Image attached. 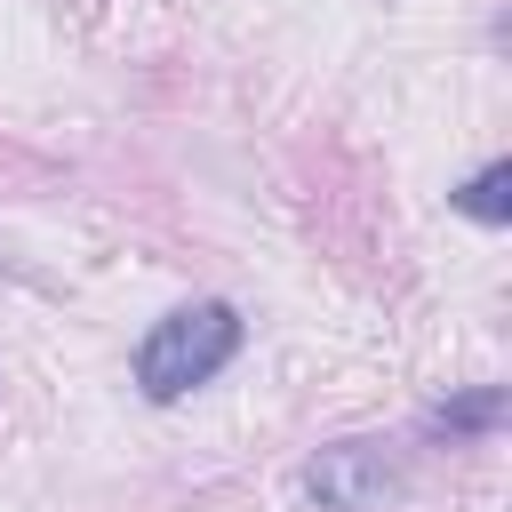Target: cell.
Returning a JSON list of instances; mask_svg holds the SVG:
<instances>
[{
	"label": "cell",
	"mask_w": 512,
	"mask_h": 512,
	"mask_svg": "<svg viewBox=\"0 0 512 512\" xmlns=\"http://www.w3.org/2000/svg\"><path fill=\"white\" fill-rule=\"evenodd\" d=\"M504 416H512V392H504V384H472V392L440 400V408L424 416V432H432V440H480V432H496Z\"/></svg>",
	"instance_id": "3957f363"
},
{
	"label": "cell",
	"mask_w": 512,
	"mask_h": 512,
	"mask_svg": "<svg viewBox=\"0 0 512 512\" xmlns=\"http://www.w3.org/2000/svg\"><path fill=\"white\" fill-rule=\"evenodd\" d=\"M240 312L224 296H200V304H176L168 320H152V336L136 344V384L144 400H184L192 384H208L216 368H232L240 352Z\"/></svg>",
	"instance_id": "6da1fadb"
},
{
	"label": "cell",
	"mask_w": 512,
	"mask_h": 512,
	"mask_svg": "<svg viewBox=\"0 0 512 512\" xmlns=\"http://www.w3.org/2000/svg\"><path fill=\"white\" fill-rule=\"evenodd\" d=\"M304 504L320 512H384L400 496V464L384 456V440H328L304 472H296Z\"/></svg>",
	"instance_id": "7a4b0ae2"
},
{
	"label": "cell",
	"mask_w": 512,
	"mask_h": 512,
	"mask_svg": "<svg viewBox=\"0 0 512 512\" xmlns=\"http://www.w3.org/2000/svg\"><path fill=\"white\" fill-rule=\"evenodd\" d=\"M472 224H512V160H488L480 176H464L456 192H448Z\"/></svg>",
	"instance_id": "277c9868"
}]
</instances>
